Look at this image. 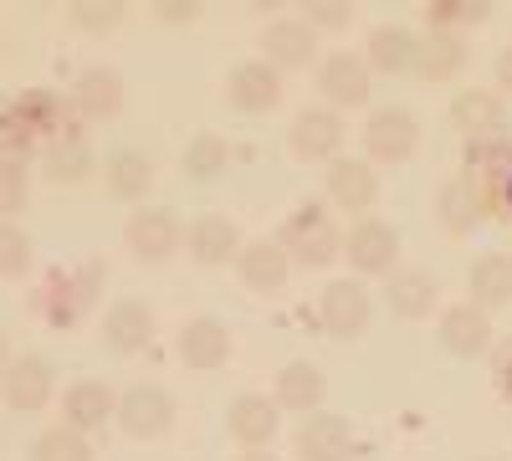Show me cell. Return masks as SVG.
<instances>
[{
	"label": "cell",
	"mask_w": 512,
	"mask_h": 461,
	"mask_svg": "<svg viewBox=\"0 0 512 461\" xmlns=\"http://www.w3.org/2000/svg\"><path fill=\"white\" fill-rule=\"evenodd\" d=\"M67 108L57 93H21V98H6L0 103V154H31L36 144L52 149L57 139H67Z\"/></svg>",
	"instance_id": "cell-1"
},
{
	"label": "cell",
	"mask_w": 512,
	"mask_h": 461,
	"mask_svg": "<svg viewBox=\"0 0 512 461\" xmlns=\"http://www.w3.org/2000/svg\"><path fill=\"white\" fill-rule=\"evenodd\" d=\"M103 282H108V267H103L98 257L82 262V267H72V272L57 267V272L41 277V287H36V313L47 318L52 328H72L82 313L98 303Z\"/></svg>",
	"instance_id": "cell-2"
},
{
	"label": "cell",
	"mask_w": 512,
	"mask_h": 461,
	"mask_svg": "<svg viewBox=\"0 0 512 461\" xmlns=\"http://www.w3.org/2000/svg\"><path fill=\"white\" fill-rule=\"evenodd\" d=\"M277 246L287 251L292 262H303V267H328L333 257H344V231L328 221L323 205L303 200V205H297V211L282 221Z\"/></svg>",
	"instance_id": "cell-3"
},
{
	"label": "cell",
	"mask_w": 512,
	"mask_h": 461,
	"mask_svg": "<svg viewBox=\"0 0 512 461\" xmlns=\"http://www.w3.org/2000/svg\"><path fill=\"white\" fill-rule=\"evenodd\" d=\"M123 246L134 251L139 267H164L185 246V221L169 205H144L123 221Z\"/></svg>",
	"instance_id": "cell-4"
},
{
	"label": "cell",
	"mask_w": 512,
	"mask_h": 461,
	"mask_svg": "<svg viewBox=\"0 0 512 461\" xmlns=\"http://www.w3.org/2000/svg\"><path fill=\"white\" fill-rule=\"evenodd\" d=\"M292 451L297 461H354L359 451V431L349 415H333V410H313L297 421L292 431Z\"/></svg>",
	"instance_id": "cell-5"
},
{
	"label": "cell",
	"mask_w": 512,
	"mask_h": 461,
	"mask_svg": "<svg viewBox=\"0 0 512 461\" xmlns=\"http://www.w3.org/2000/svg\"><path fill=\"white\" fill-rule=\"evenodd\" d=\"M344 257L359 277H390L400 272V231L379 216H364L344 231Z\"/></svg>",
	"instance_id": "cell-6"
},
{
	"label": "cell",
	"mask_w": 512,
	"mask_h": 461,
	"mask_svg": "<svg viewBox=\"0 0 512 461\" xmlns=\"http://www.w3.org/2000/svg\"><path fill=\"white\" fill-rule=\"evenodd\" d=\"M52 395H57V364L47 354H16L6 364V374H0V400L21 415L47 410Z\"/></svg>",
	"instance_id": "cell-7"
},
{
	"label": "cell",
	"mask_w": 512,
	"mask_h": 461,
	"mask_svg": "<svg viewBox=\"0 0 512 461\" xmlns=\"http://www.w3.org/2000/svg\"><path fill=\"white\" fill-rule=\"evenodd\" d=\"M113 421L134 441H159V436H169V426H175V395L159 390V385H128L118 395Z\"/></svg>",
	"instance_id": "cell-8"
},
{
	"label": "cell",
	"mask_w": 512,
	"mask_h": 461,
	"mask_svg": "<svg viewBox=\"0 0 512 461\" xmlns=\"http://www.w3.org/2000/svg\"><path fill=\"white\" fill-rule=\"evenodd\" d=\"M420 144V123L410 108L390 103V108H374L369 123H364V149H369V164H405Z\"/></svg>",
	"instance_id": "cell-9"
},
{
	"label": "cell",
	"mask_w": 512,
	"mask_h": 461,
	"mask_svg": "<svg viewBox=\"0 0 512 461\" xmlns=\"http://www.w3.org/2000/svg\"><path fill=\"white\" fill-rule=\"evenodd\" d=\"M318 323L328 339H359L369 328V287L359 277H333L318 298Z\"/></svg>",
	"instance_id": "cell-10"
},
{
	"label": "cell",
	"mask_w": 512,
	"mask_h": 461,
	"mask_svg": "<svg viewBox=\"0 0 512 461\" xmlns=\"http://www.w3.org/2000/svg\"><path fill=\"white\" fill-rule=\"evenodd\" d=\"M277 431H282V410H277V400L256 395V390H241V395L226 405V436H231L241 451H262V446H272Z\"/></svg>",
	"instance_id": "cell-11"
},
{
	"label": "cell",
	"mask_w": 512,
	"mask_h": 461,
	"mask_svg": "<svg viewBox=\"0 0 512 461\" xmlns=\"http://www.w3.org/2000/svg\"><path fill=\"white\" fill-rule=\"evenodd\" d=\"M287 144L297 159H308V164H333L338 149H344V113H333L328 103L323 108H303L292 118V129H287Z\"/></svg>",
	"instance_id": "cell-12"
},
{
	"label": "cell",
	"mask_w": 512,
	"mask_h": 461,
	"mask_svg": "<svg viewBox=\"0 0 512 461\" xmlns=\"http://www.w3.org/2000/svg\"><path fill=\"white\" fill-rule=\"evenodd\" d=\"M226 103L236 113H272L282 103V72L262 57H246L226 77Z\"/></svg>",
	"instance_id": "cell-13"
},
{
	"label": "cell",
	"mask_w": 512,
	"mask_h": 461,
	"mask_svg": "<svg viewBox=\"0 0 512 461\" xmlns=\"http://www.w3.org/2000/svg\"><path fill=\"white\" fill-rule=\"evenodd\" d=\"M369 62L359 52H328L318 67V93L328 98V108H364L369 103Z\"/></svg>",
	"instance_id": "cell-14"
},
{
	"label": "cell",
	"mask_w": 512,
	"mask_h": 461,
	"mask_svg": "<svg viewBox=\"0 0 512 461\" xmlns=\"http://www.w3.org/2000/svg\"><path fill=\"white\" fill-rule=\"evenodd\" d=\"M113 415H118V395H113L108 380H72L62 390V426L77 431V436L103 431Z\"/></svg>",
	"instance_id": "cell-15"
},
{
	"label": "cell",
	"mask_w": 512,
	"mask_h": 461,
	"mask_svg": "<svg viewBox=\"0 0 512 461\" xmlns=\"http://www.w3.org/2000/svg\"><path fill=\"white\" fill-rule=\"evenodd\" d=\"M175 354H180V364L195 369V374L221 369V364L231 359V328H226L221 318H210V313H195V318L180 328Z\"/></svg>",
	"instance_id": "cell-16"
},
{
	"label": "cell",
	"mask_w": 512,
	"mask_h": 461,
	"mask_svg": "<svg viewBox=\"0 0 512 461\" xmlns=\"http://www.w3.org/2000/svg\"><path fill=\"white\" fill-rule=\"evenodd\" d=\"M436 339L456 359H482L492 349V313H482L477 303H451L436 323Z\"/></svg>",
	"instance_id": "cell-17"
},
{
	"label": "cell",
	"mask_w": 512,
	"mask_h": 461,
	"mask_svg": "<svg viewBox=\"0 0 512 461\" xmlns=\"http://www.w3.org/2000/svg\"><path fill=\"white\" fill-rule=\"evenodd\" d=\"M328 200L338 211H349L354 221H364L379 200V170L369 159H333L328 164Z\"/></svg>",
	"instance_id": "cell-18"
},
{
	"label": "cell",
	"mask_w": 512,
	"mask_h": 461,
	"mask_svg": "<svg viewBox=\"0 0 512 461\" xmlns=\"http://www.w3.org/2000/svg\"><path fill=\"white\" fill-rule=\"evenodd\" d=\"M318 57V31L308 26V16H277L262 31V62H272L277 72H297Z\"/></svg>",
	"instance_id": "cell-19"
},
{
	"label": "cell",
	"mask_w": 512,
	"mask_h": 461,
	"mask_svg": "<svg viewBox=\"0 0 512 461\" xmlns=\"http://www.w3.org/2000/svg\"><path fill=\"white\" fill-rule=\"evenodd\" d=\"M436 216H441V226H446L451 236H466V231L487 216V180L472 175V170L451 175V180L441 185V195H436Z\"/></svg>",
	"instance_id": "cell-20"
},
{
	"label": "cell",
	"mask_w": 512,
	"mask_h": 461,
	"mask_svg": "<svg viewBox=\"0 0 512 461\" xmlns=\"http://www.w3.org/2000/svg\"><path fill=\"white\" fill-rule=\"evenodd\" d=\"M241 246H246V241H241L236 221L221 216V211H205V216H195V221L185 226V251H190L200 267H226V262H236Z\"/></svg>",
	"instance_id": "cell-21"
},
{
	"label": "cell",
	"mask_w": 512,
	"mask_h": 461,
	"mask_svg": "<svg viewBox=\"0 0 512 461\" xmlns=\"http://www.w3.org/2000/svg\"><path fill=\"white\" fill-rule=\"evenodd\" d=\"M103 344L113 354H144L154 344V308L144 298H118L108 313H103Z\"/></svg>",
	"instance_id": "cell-22"
},
{
	"label": "cell",
	"mask_w": 512,
	"mask_h": 461,
	"mask_svg": "<svg viewBox=\"0 0 512 461\" xmlns=\"http://www.w3.org/2000/svg\"><path fill=\"white\" fill-rule=\"evenodd\" d=\"M451 129H461L466 139H497L507 129V103L492 88H461L451 98Z\"/></svg>",
	"instance_id": "cell-23"
},
{
	"label": "cell",
	"mask_w": 512,
	"mask_h": 461,
	"mask_svg": "<svg viewBox=\"0 0 512 461\" xmlns=\"http://www.w3.org/2000/svg\"><path fill=\"white\" fill-rule=\"evenodd\" d=\"M236 272L246 282V292H256V298H272V292L287 287V272H292V257L277 246V241H246L241 257H236Z\"/></svg>",
	"instance_id": "cell-24"
},
{
	"label": "cell",
	"mask_w": 512,
	"mask_h": 461,
	"mask_svg": "<svg viewBox=\"0 0 512 461\" xmlns=\"http://www.w3.org/2000/svg\"><path fill=\"white\" fill-rule=\"evenodd\" d=\"M103 185H108V195L123 200V205H144V195L154 190V159H149L144 149H134V144L113 149V154L103 159Z\"/></svg>",
	"instance_id": "cell-25"
},
{
	"label": "cell",
	"mask_w": 512,
	"mask_h": 461,
	"mask_svg": "<svg viewBox=\"0 0 512 461\" xmlns=\"http://www.w3.org/2000/svg\"><path fill=\"white\" fill-rule=\"evenodd\" d=\"M466 292L482 313H497V308H512V251H482V257L466 267Z\"/></svg>",
	"instance_id": "cell-26"
},
{
	"label": "cell",
	"mask_w": 512,
	"mask_h": 461,
	"mask_svg": "<svg viewBox=\"0 0 512 461\" xmlns=\"http://www.w3.org/2000/svg\"><path fill=\"white\" fill-rule=\"evenodd\" d=\"M323 395H328V380H323V369H318V364H308V359H292V364H282V374H277V390H272L277 410L313 415V410H323Z\"/></svg>",
	"instance_id": "cell-27"
},
{
	"label": "cell",
	"mask_w": 512,
	"mask_h": 461,
	"mask_svg": "<svg viewBox=\"0 0 512 461\" xmlns=\"http://www.w3.org/2000/svg\"><path fill=\"white\" fill-rule=\"evenodd\" d=\"M436 298H441V287H436V277L425 267H400V272H390V282H384V303H390V313L410 318V323L431 318Z\"/></svg>",
	"instance_id": "cell-28"
},
{
	"label": "cell",
	"mask_w": 512,
	"mask_h": 461,
	"mask_svg": "<svg viewBox=\"0 0 512 461\" xmlns=\"http://www.w3.org/2000/svg\"><path fill=\"white\" fill-rule=\"evenodd\" d=\"M93 170H98V154H93V144L82 139V134H67V139H57L52 149H41V180L57 185V190L82 185Z\"/></svg>",
	"instance_id": "cell-29"
},
{
	"label": "cell",
	"mask_w": 512,
	"mask_h": 461,
	"mask_svg": "<svg viewBox=\"0 0 512 461\" xmlns=\"http://www.w3.org/2000/svg\"><path fill=\"white\" fill-rule=\"evenodd\" d=\"M72 108L82 118H113L123 108V77L113 67H82L72 82Z\"/></svg>",
	"instance_id": "cell-30"
},
{
	"label": "cell",
	"mask_w": 512,
	"mask_h": 461,
	"mask_svg": "<svg viewBox=\"0 0 512 461\" xmlns=\"http://www.w3.org/2000/svg\"><path fill=\"white\" fill-rule=\"evenodd\" d=\"M415 47H420V36L410 26H374L369 31V47H364V62L369 72H415Z\"/></svg>",
	"instance_id": "cell-31"
},
{
	"label": "cell",
	"mask_w": 512,
	"mask_h": 461,
	"mask_svg": "<svg viewBox=\"0 0 512 461\" xmlns=\"http://www.w3.org/2000/svg\"><path fill=\"white\" fill-rule=\"evenodd\" d=\"M231 159H236V149L226 144V134H216V129H200V134H190L185 139V149H180V170L190 175V180H221L226 170H231Z\"/></svg>",
	"instance_id": "cell-32"
},
{
	"label": "cell",
	"mask_w": 512,
	"mask_h": 461,
	"mask_svg": "<svg viewBox=\"0 0 512 461\" xmlns=\"http://www.w3.org/2000/svg\"><path fill=\"white\" fill-rule=\"evenodd\" d=\"M466 62V47H461V36L451 31H431V36H420V47H415V72L425 82H451Z\"/></svg>",
	"instance_id": "cell-33"
},
{
	"label": "cell",
	"mask_w": 512,
	"mask_h": 461,
	"mask_svg": "<svg viewBox=\"0 0 512 461\" xmlns=\"http://www.w3.org/2000/svg\"><path fill=\"white\" fill-rule=\"evenodd\" d=\"M31 461H93V446L88 436H77L67 426H47L31 441Z\"/></svg>",
	"instance_id": "cell-34"
},
{
	"label": "cell",
	"mask_w": 512,
	"mask_h": 461,
	"mask_svg": "<svg viewBox=\"0 0 512 461\" xmlns=\"http://www.w3.org/2000/svg\"><path fill=\"white\" fill-rule=\"evenodd\" d=\"M26 195H31V164L21 154H0V221L26 211Z\"/></svg>",
	"instance_id": "cell-35"
},
{
	"label": "cell",
	"mask_w": 512,
	"mask_h": 461,
	"mask_svg": "<svg viewBox=\"0 0 512 461\" xmlns=\"http://www.w3.org/2000/svg\"><path fill=\"white\" fill-rule=\"evenodd\" d=\"M36 262V241L26 226L16 221H0V277H26Z\"/></svg>",
	"instance_id": "cell-36"
},
{
	"label": "cell",
	"mask_w": 512,
	"mask_h": 461,
	"mask_svg": "<svg viewBox=\"0 0 512 461\" xmlns=\"http://www.w3.org/2000/svg\"><path fill=\"white\" fill-rule=\"evenodd\" d=\"M492 11L482 6V0H436V6H425V21H431V31H451L456 26H482Z\"/></svg>",
	"instance_id": "cell-37"
},
{
	"label": "cell",
	"mask_w": 512,
	"mask_h": 461,
	"mask_svg": "<svg viewBox=\"0 0 512 461\" xmlns=\"http://www.w3.org/2000/svg\"><path fill=\"white\" fill-rule=\"evenodd\" d=\"M67 21L77 31H113L123 21V6H113V0H77V6H67Z\"/></svg>",
	"instance_id": "cell-38"
},
{
	"label": "cell",
	"mask_w": 512,
	"mask_h": 461,
	"mask_svg": "<svg viewBox=\"0 0 512 461\" xmlns=\"http://www.w3.org/2000/svg\"><path fill=\"white\" fill-rule=\"evenodd\" d=\"M354 11L349 6H338V0H323V6H308V26L323 31V26H349Z\"/></svg>",
	"instance_id": "cell-39"
},
{
	"label": "cell",
	"mask_w": 512,
	"mask_h": 461,
	"mask_svg": "<svg viewBox=\"0 0 512 461\" xmlns=\"http://www.w3.org/2000/svg\"><path fill=\"white\" fill-rule=\"evenodd\" d=\"M154 16H159L164 26H190V21L200 16V6H190V0H159Z\"/></svg>",
	"instance_id": "cell-40"
},
{
	"label": "cell",
	"mask_w": 512,
	"mask_h": 461,
	"mask_svg": "<svg viewBox=\"0 0 512 461\" xmlns=\"http://www.w3.org/2000/svg\"><path fill=\"white\" fill-rule=\"evenodd\" d=\"M492 380H497V390L512 400V344L497 349V359H492Z\"/></svg>",
	"instance_id": "cell-41"
},
{
	"label": "cell",
	"mask_w": 512,
	"mask_h": 461,
	"mask_svg": "<svg viewBox=\"0 0 512 461\" xmlns=\"http://www.w3.org/2000/svg\"><path fill=\"white\" fill-rule=\"evenodd\" d=\"M492 77H497V93H512V47H502V52H497Z\"/></svg>",
	"instance_id": "cell-42"
},
{
	"label": "cell",
	"mask_w": 512,
	"mask_h": 461,
	"mask_svg": "<svg viewBox=\"0 0 512 461\" xmlns=\"http://www.w3.org/2000/svg\"><path fill=\"white\" fill-rule=\"evenodd\" d=\"M231 461H277V456H272V446H262V451H236Z\"/></svg>",
	"instance_id": "cell-43"
},
{
	"label": "cell",
	"mask_w": 512,
	"mask_h": 461,
	"mask_svg": "<svg viewBox=\"0 0 512 461\" xmlns=\"http://www.w3.org/2000/svg\"><path fill=\"white\" fill-rule=\"evenodd\" d=\"M11 359H16V354H11V339H6V328H0V374H6Z\"/></svg>",
	"instance_id": "cell-44"
},
{
	"label": "cell",
	"mask_w": 512,
	"mask_h": 461,
	"mask_svg": "<svg viewBox=\"0 0 512 461\" xmlns=\"http://www.w3.org/2000/svg\"><path fill=\"white\" fill-rule=\"evenodd\" d=\"M472 461H507V456H472Z\"/></svg>",
	"instance_id": "cell-45"
},
{
	"label": "cell",
	"mask_w": 512,
	"mask_h": 461,
	"mask_svg": "<svg viewBox=\"0 0 512 461\" xmlns=\"http://www.w3.org/2000/svg\"><path fill=\"white\" fill-rule=\"evenodd\" d=\"M507 205H512V180H507Z\"/></svg>",
	"instance_id": "cell-46"
}]
</instances>
